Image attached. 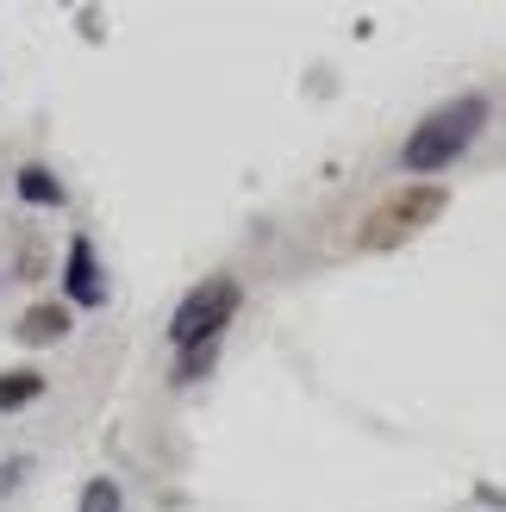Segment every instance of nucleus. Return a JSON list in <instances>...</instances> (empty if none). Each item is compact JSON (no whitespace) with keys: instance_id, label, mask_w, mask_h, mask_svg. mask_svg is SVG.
I'll return each instance as SVG.
<instances>
[{"instance_id":"obj_1","label":"nucleus","mask_w":506,"mask_h":512,"mask_svg":"<svg viewBox=\"0 0 506 512\" xmlns=\"http://www.w3.org/2000/svg\"><path fill=\"white\" fill-rule=\"evenodd\" d=\"M488 125V94H463V100H444L438 113L419 119V132L407 138V150H400V163H407L413 175H438L463 157V150L475 144V132Z\"/></svg>"},{"instance_id":"obj_2","label":"nucleus","mask_w":506,"mask_h":512,"mask_svg":"<svg viewBox=\"0 0 506 512\" xmlns=\"http://www.w3.org/2000/svg\"><path fill=\"white\" fill-rule=\"evenodd\" d=\"M444 207H450V194H444L438 182H413V188L388 194L382 207L363 219V250H394V244H407V238L425 232V225H432Z\"/></svg>"},{"instance_id":"obj_3","label":"nucleus","mask_w":506,"mask_h":512,"mask_svg":"<svg viewBox=\"0 0 506 512\" xmlns=\"http://www.w3.org/2000/svg\"><path fill=\"white\" fill-rule=\"evenodd\" d=\"M238 313V281L232 275H207L200 288L182 294V306L169 313V344L175 350H194V344H213Z\"/></svg>"},{"instance_id":"obj_4","label":"nucleus","mask_w":506,"mask_h":512,"mask_svg":"<svg viewBox=\"0 0 506 512\" xmlns=\"http://www.w3.org/2000/svg\"><path fill=\"white\" fill-rule=\"evenodd\" d=\"M63 288L75 306H107V275H100V256L88 238H69V263H63Z\"/></svg>"},{"instance_id":"obj_5","label":"nucleus","mask_w":506,"mask_h":512,"mask_svg":"<svg viewBox=\"0 0 506 512\" xmlns=\"http://www.w3.org/2000/svg\"><path fill=\"white\" fill-rule=\"evenodd\" d=\"M69 331V300H38V306H25L19 325H13V338L19 344H57Z\"/></svg>"},{"instance_id":"obj_6","label":"nucleus","mask_w":506,"mask_h":512,"mask_svg":"<svg viewBox=\"0 0 506 512\" xmlns=\"http://www.w3.org/2000/svg\"><path fill=\"white\" fill-rule=\"evenodd\" d=\"M13 188H19V200H32V207H63V200H69V188H63L44 163H25Z\"/></svg>"},{"instance_id":"obj_7","label":"nucleus","mask_w":506,"mask_h":512,"mask_svg":"<svg viewBox=\"0 0 506 512\" xmlns=\"http://www.w3.org/2000/svg\"><path fill=\"white\" fill-rule=\"evenodd\" d=\"M44 394V375L38 369H0V413H19Z\"/></svg>"},{"instance_id":"obj_8","label":"nucleus","mask_w":506,"mask_h":512,"mask_svg":"<svg viewBox=\"0 0 506 512\" xmlns=\"http://www.w3.org/2000/svg\"><path fill=\"white\" fill-rule=\"evenodd\" d=\"M219 363V338L213 344H194V350H175V381H200Z\"/></svg>"},{"instance_id":"obj_9","label":"nucleus","mask_w":506,"mask_h":512,"mask_svg":"<svg viewBox=\"0 0 506 512\" xmlns=\"http://www.w3.org/2000/svg\"><path fill=\"white\" fill-rule=\"evenodd\" d=\"M82 512H125L119 481H88V488H82Z\"/></svg>"}]
</instances>
